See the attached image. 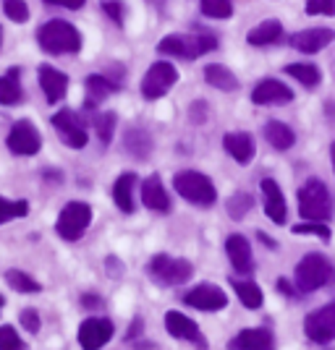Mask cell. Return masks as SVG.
<instances>
[{
    "instance_id": "cell-1",
    "label": "cell",
    "mask_w": 335,
    "mask_h": 350,
    "mask_svg": "<svg viewBox=\"0 0 335 350\" xmlns=\"http://www.w3.org/2000/svg\"><path fill=\"white\" fill-rule=\"evenodd\" d=\"M37 42L50 55H71L82 50V34L69 21L53 18L37 29Z\"/></svg>"
},
{
    "instance_id": "cell-2",
    "label": "cell",
    "mask_w": 335,
    "mask_h": 350,
    "mask_svg": "<svg viewBox=\"0 0 335 350\" xmlns=\"http://www.w3.org/2000/svg\"><path fill=\"white\" fill-rule=\"evenodd\" d=\"M218 50V40L212 34H168L158 42L160 55H173V58L197 60Z\"/></svg>"
},
{
    "instance_id": "cell-3",
    "label": "cell",
    "mask_w": 335,
    "mask_h": 350,
    "mask_svg": "<svg viewBox=\"0 0 335 350\" xmlns=\"http://www.w3.org/2000/svg\"><path fill=\"white\" fill-rule=\"evenodd\" d=\"M299 212L309 222H327L333 217V196L320 178H309L299 189Z\"/></svg>"
},
{
    "instance_id": "cell-4",
    "label": "cell",
    "mask_w": 335,
    "mask_h": 350,
    "mask_svg": "<svg viewBox=\"0 0 335 350\" xmlns=\"http://www.w3.org/2000/svg\"><path fill=\"white\" fill-rule=\"evenodd\" d=\"M293 278H296V291L299 293H314L325 285H333L335 267L322 254H306L304 259L296 264Z\"/></svg>"
},
{
    "instance_id": "cell-5",
    "label": "cell",
    "mask_w": 335,
    "mask_h": 350,
    "mask_svg": "<svg viewBox=\"0 0 335 350\" xmlns=\"http://www.w3.org/2000/svg\"><path fill=\"white\" fill-rule=\"evenodd\" d=\"M173 189H175V193H178L181 199H186L189 204L212 206L215 202H218L215 183H212L207 175L197 173V170H184V173H175Z\"/></svg>"
},
{
    "instance_id": "cell-6",
    "label": "cell",
    "mask_w": 335,
    "mask_h": 350,
    "mask_svg": "<svg viewBox=\"0 0 335 350\" xmlns=\"http://www.w3.org/2000/svg\"><path fill=\"white\" fill-rule=\"evenodd\" d=\"M89 222H92V206L87 202H69L60 209L55 230L63 241H79L87 233Z\"/></svg>"
},
{
    "instance_id": "cell-7",
    "label": "cell",
    "mask_w": 335,
    "mask_h": 350,
    "mask_svg": "<svg viewBox=\"0 0 335 350\" xmlns=\"http://www.w3.org/2000/svg\"><path fill=\"white\" fill-rule=\"evenodd\" d=\"M149 278L160 285H184L186 280H191L194 267L186 259H173L168 254H158L149 259Z\"/></svg>"
},
{
    "instance_id": "cell-8",
    "label": "cell",
    "mask_w": 335,
    "mask_h": 350,
    "mask_svg": "<svg viewBox=\"0 0 335 350\" xmlns=\"http://www.w3.org/2000/svg\"><path fill=\"white\" fill-rule=\"evenodd\" d=\"M175 81H178V68L173 63L158 60L149 66V71L142 79V94H145V100H160L173 89Z\"/></svg>"
},
{
    "instance_id": "cell-9",
    "label": "cell",
    "mask_w": 335,
    "mask_h": 350,
    "mask_svg": "<svg viewBox=\"0 0 335 350\" xmlns=\"http://www.w3.org/2000/svg\"><path fill=\"white\" fill-rule=\"evenodd\" d=\"M304 335L317 342V345H325V342H333L335 340V301L327 304V306L314 308L309 317L304 319Z\"/></svg>"
},
{
    "instance_id": "cell-10",
    "label": "cell",
    "mask_w": 335,
    "mask_h": 350,
    "mask_svg": "<svg viewBox=\"0 0 335 350\" xmlns=\"http://www.w3.org/2000/svg\"><path fill=\"white\" fill-rule=\"evenodd\" d=\"M5 146H8L14 154H18V157H32V154L40 152L42 136L34 129L32 120H16L14 126H11L8 139H5Z\"/></svg>"
},
{
    "instance_id": "cell-11",
    "label": "cell",
    "mask_w": 335,
    "mask_h": 350,
    "mask_svg": "<svg viewBox=\"0 0 335 350\" xmlns=\"http://www.w3.org/2000/svg\"><path fill=\"white\" fill-rule=\"evenodd\" d=\"M53 129L58 131V136L71 146V149H84L89 142V133L87 129L82 126L79 116L73 110H60L53 116Z\"/></svg>"
},
{
    "instance_id": "cell-12",
    "label": "cell",
    "mask_w": 335,
    "mask_h": 350,
    "mask_svg": "<svg viewBox=\"0 0 335 350\" xmlns=\"http://www.w3.org/2000/svg\"><path fill=\"white\" fill-rule=\"evenodd\" d=\"M113 340V321L92 317L84 319L79 327V345L82 350H100L102 345H108Z\"/></svg>"
},
{
    "instance_id": "cell-13",
    "label": "cell",
    "mask_w": 335,
    "mask_h": 350,
    "mask_svg": "<svg viewBox=\"0 0 335 350\" xmlns=\"http://www.w3.org/2000/svg\"><path fill=\"white\" fill-rule=\"evenodd\" d=\"M184 304L191 308H199V311H220L228 304V295L220 291L218 285L202 282V285L191 288L189 293H184Z\"/></svg>"
},
{
    "instance_id": "cell-14",
    "label": "cell",
    "mask_w": 335,
    "mask_h": 350,
    "mask_svg": "<svg viewBox=\"0 0 335 350\" xmlns=\"http://www.w3.org/2000/svg\"><path fill=\"white\" fill-rule=\"evenodd\" d=\"M165 329L168 335H173L175 340H186L197 348H207V340L202 337L197 321H191L186 314H178V311H168L165 314Z\"/></svg>"
},
{
    "instance_id": "cell-15",
    "label": "cell",
    "mask_w": 335,
    "mask_h": 350,
    "mask_svg": "<svg viewBox=\"0 0 335 350\" xmlns=\"http://www.w3.org/2000/svg\"><path fill=\"white\" fill-rule=\"evenodd\" d=\"M293 100L291 87H286L277 79H262L251 89V103L254 105H286Z\"/></svg>"
},
{
    "instance_id": "cell-16",
    "label": "cell",
    "mask_w": 335,
    "mask_h": 350,
    "mask_svg": "<svg viewBox=\"0 0 335 350\" xmlns=\"http://www.w3.org/2000/svg\"><path fill=\"white\" fill-rule=\"evenodd\" d=\"M335 40V31L327 29V27H314V29H304V31H296L291 37V47L293 50H299V53H306V55H312V53H320L325 50L327 44Z\"/></svg>"
},
{
    "instance_id": "cell-17",
    "label": "cell",
    "mask_w": 335,
    "mask_h": 350,
    "mask_svg": "<svg viewBox=\"0 0 335 350\" xmlns=\"http://www.w3.org/2000/svg\"><path fill=\"white\" fill-rule=\"evenodd\" d=\"M228 350H275V337L262 327L241 329L238 335L228 340Z\"/></svg>"
},
{
    "instance_id": "cell-18",
    "label": "cell",
    "mask_w": 335,
    "mask_h": 350,
    "mask_svg": "<svg viewBox=\"0 0 335 350\" xmlns=\"http://www.w3.org/2000/svg\"><path fill=\"white\" fill-rule=\"evenodd\" d=\"M40 87L45 92V100L50 105L60 103L69 92V76L53 66H40Z\"/></svg>"
},
{
    "instance_id": "cell-19",
    "label": "cell",
    "mask_w": 335,
    "mask_h": 350,
    "mask_svg": "<svg viewBox=\"0 0 335 350\" xmlns=\"http://www.w3.org/2000/svg\"><path fill=\"white\" fill-rule=\"evenodd\" d=\"M225 254H228V259L234 264L236 272H241V275H249L251 269H254V256H251V246H249V241L244 235H228V241H225Z\"/></svg>"
},
{
    "instance_id": "cell-20",
    "label": "cell",
    "mask_w": 335,
    "mask_h": 350,
    "mask_svg": "<svg viewBox=\"0 0 335 350\" xmlns=\"http://www.w3.org/2000/svg\"><path fill=\"white\" fill-rule=\"evenodd\" d=\"M142 202L152 212H160V215L171 212V196H168V191L162 189L160 175H149L142 183Z\"/></svg>"
},
{
    "instance_id": "cell-21",
    "label": "cell",
    "mask_w": 335,
    "mask_h": 350,
    "mask_svg": "<svg viewBox=\"0 0 335 350\" xmlns=\"http://www.w3.org/2000/svg\"><path fill=\"white\" fill-rule=\"evenodd\" d=\"M262 196H264V215L273 219L275 225H283L286 222V199H283V191L277 186L273 178H264L262 180Z\"/></svg>"
},
{
    "instance_id": "cell-22",
    "label": "cell",
    "mask_w": 335,
    "mask_h": 350,
    "mask_svg": "<svg viewBox=\"0 0 335 350\" xmlns=\"http://www.w3.org/2000/svg\"><path fill=\"white\" fill-rule=\"evenodd\" d=\"M223 146H225V152L234 157L238 165H247V162L254 160V152H257V146H254V136L247 131H234V133H225V139H223Z\"/></svg>"
},
{
    "instance_id": "cell-23",
    "label": "cell",
    "mask_w": 335,
    "mask_h": 350,
    "mask_svg": "<svg viewBox=\"0 0 335 350\" xmlns=\"http://www.w3.org/2000/svg\"><path fill=\"white\" fill-rule=\"evenodd\" d=\"M84 89H87V103H84V107L92 110V107H97L102 100H108L118 89V84L113 79L102 76V73H89L87 81H84Z\"/></svg>"
},
{
    "instance_id": "cell-24",
    "label": "cell",
    "mask_w": 335,
    "mask_h": 350,
    "mask_svg": "<svg viewBox=\"0 0 335 350\" xmlns=\"http://www.w3.org/2000/svg\"><path fill=\"white\" fill-rule=\"evenodd\" d=\"M280 40H283V24L277 18H267L247 34V42L251 47H267V44H277Z\"/></svg>"
},
{
    "instance_id": "cell-25",
    "label": "cell",
    "mask_w": 335,
    "mask_h": 350,
    "mask_svg": "<svg viewBox=\"0 0 335 350\" xmlns=\"http://www.w3.org/2000/svg\"><path fill=\"white\" fill-rule=\"evenodd\" d=\"M134 189H136V175L134 173H123L113 183V202L123 215L134 212Z\"/></svg>"
},
{
    "instance_id": "cell-26",
    "label": "cell",
    "mask_w": 335,
    "mask_h": 350,
    "mask_svg": "<svg viewBox=\"0 0 335 350\" xmlns=\"http://www.w3.org/2000/svg\"><path fill=\"white\" fill-rule=\"evenodd\" d=\"M264 139H267V144L277 149V152H286V149H291L296 144V133H293L291 126H286V123H280V120H270L267 126H264Z\"/></svg>"
},
{
    "instance_id": "cell-27",
    "label": "cell",
    "mask_w": 335,
    "mask_h": 350,
    "mask_svg": "<svg viewBox=\"0 0 335 350\" xmlns=\"http://www.w3.org/2000/svg\"><path fill=\"white\" fill-rule=\"evenodd\" d=\"M24 100V89H21V71L11 68L0 76V105H16Z\"/></svg>"
},
{
    "instance_id": "cell-28",
    "label": "cell",
    "mask_w": 335,
    "mask_h": 350,
    "mask_svg": "<svg viewBox=\"0 0 335 350\" xmlns=\"http://www.w3.org/2000/svg\"><path fill=\"white\" fill-rule=\"evenodd\" d=\"M204 81H207L210 87L220 89V92H236V89H238V79H236L225 66H220V63L204 68Z\"/></svg>"
},
{
    "instance_id": "cell-29",
    "label": "cell",
    "mask_w": 335,
    "mask_h": 350,
    "mask_svg": "<svg viewBox=\"0 0 335 350\" xmlns=\"http://www.w3.org/2000/svg\"><path fill=\"white\" fill-rule=\"evenodd\" d=\"M231 285H234L238 301H241L247 308H260V306H262L264 295H262V291H260V285H254V282H249V280H238V278L231 280Z\"/></svg>"
},
{
    "instance_id": "cell-30",
    "label": "cell",
    "mask_w": 335,
    "mask_h": 350,
    "mask_svg": "<svg viewBox=\"0 0 335 350\" xmlns=\"http://www.w3.org/2000/svg\"><path fill=\"white\" fill-rule=\"evenodd\" d=\"M126 152L136 157V160H145L149 157V152H152V139H149V133L145 129H132V131L126 133Z\"/></svg>"
},
{
    "instance_id": "cell-31",
    "label": "cell",
    "mask_w": 335,
    "mask_h": 350,
    "mask_svg": "<svg viewBox=\"0 0 335 350\" xmlns=\"http://www.w3.org/2000/svg\"><path fill=\"white\" fill-rule=\"evenodd\" d=\"M286 73L293 76L299 84H304L306 89H314L322 81V73L314 63H293V66L286 68Z\"/></svg>"
},
{
    "instance_id": "cell-32",
    "label": "cell",
    "mask_w": 335,
    "mask_h": 350,
    "mask_svg": "<svg viewBox=\"0 0 335 350\" xmlns=\"http://www.w3.org/2000/svg\"><path fill=\"white\" fill-rule=\"evenodd\" d=\"M5 282H8L16 293H40L42 291V285L32 278V275H27L24 269H8Z\"/></svg>"
},
{
    "instance_id": "cell-33",
    "label": "cell",
    "mask_w": 335,
    "mask_h": 350,
    "mask_svg": "<svg viewBox=\"0 0 335 350\" xmlns=\"http://www.w3.org/2000/svg\"><path fill=\"white\" fill-rule=\"evenodd\" d=\"M27 215H29V204L24 199L8 202V199L0 196V225H5V222H11L16 217H27Z\"/></svg>"
},
{
    "instance_id": "cell-34",
    "label": "cell",
    "mask_w": 335,
    "mask_h": 350,
    "mask_svg": "<svg viewBox=\"0 0 335 350\" xmlns=\"http://www.w3.org/2000/svg\"><path fill=\"white\" fill-rule=\"evenodd\" d=\"M202 14L210 18H231L234 16V0H199Z\"/></svg>"
},
{
    "instance_id": "cell-35",
    "label": "cell",
    "mask_w": 335,
    "mask_h": 350,
    "mask_svg": "<svg viewBox=\"0 0 335 350\" xmlns=\"http://www.w3.org/2000/svg\"><path fill=\"white\" fill-rule=\"evenodd\" d=\"M251 196L249 193H234L231 199H228V204H225V209H228V217L231 219H244L249 215V209H251Z\"/></svg>"
},
{
    "instance_id": "cell-36",
    "label": "cell",
    "mask_w": 335,
    "mask_h": 350,
    "mask_svg": "<svg viewBox=\"0 0 335 350\" xmlns=\"http://www.w3.org/2000/svg\"><path fill=\"white\" fill-rule=\"evenodd\" d=\"M116 113H100V116H95V131L100 136L102 144H110V139H113V131H116Z\"/></svg>"
},
{
    "instance_id": "cell-37",
    "label": "cell",
    "mask_w": 335,
    "mask_h": 350,
    "mask_svg": "<svg viewBox=\"0 0 335 350\" xmlns=\"http://www.w3.org/2000/svg\"><path fill=\"white\" fill-rule=\"evenodd\" d=\"M293 235H317L320 241H330V228H327V222H299V225H293Z\"/></svg>"
},
{
    "instance_id": "cell-38",
    "label": "cell",
    "mask_w": 335,
    "mask_h": 350,
    "mask_svg": "<svg viewBox=\"0 0 335 350\" xmlns=\"http://www.w3.org/2000/svg\"><path fill=\"white\" fill-rule=\"evenodd\" d=\"M3 14L16 24H24L29 18V5L24 0H3Z\"/></svg>"
},
{
    "instance_id": "cell-39",
    "label": "cell",
    "mask_w": 335,
    "mask_h": 350,
    "mask_svg": "<svg viewBox=\"0 0 335 350\" xmlns=\"http://www.w3.org/2000/svg\"><path fill=\"white\" fill-rule=\"evenodd\" d=\"M0 350H24V342H21V337L16 335V329L11 324L0 327Z\"/></svg>"
},
{
    "instance_id": "cell-40",
    "label": "cell",
    "mask_w": 335,
    "mask_h": 350,
    "mask_svg": "<svg viewBox=\"0 0 335 350\" xmlns=\"http://www.w3.org/2000/svg\"><path fill=\"white\" fill-rule=\"evenodd\" d=\"M309 16H335V0H306Z\"/></svg>"
},
{
    "instance_id": "cell-41",
    "label": "cell",
    "mask_w": 335,
    "mask_h": 350,
    "mask_svg": "<svg viewBox=\"0 0 335 350\" xmlns=\"http://www.w3.org/2000/svg\"><path fill=\"white\" fill-rule=\"evenodd\" d=\"M102 11L110 16V21H113L116 27H123L126 11H123V3H121V0H102Z\"/></svg>"
},
{
    "instance_id": "cell-42",
    "label": "cell",
    "mask_w": 335,
    "mask_h": 350,
    "mask_svg": "<svg viewBox=\"0 0 335 350\" xmlns=\"http://www.w3.org/2000/svg\"><path fill=\"white\" fill-rule=\"evenodd\" d=\"M21 327H24L29 335H37V332H40V327H42L40 314H37L34 308H24V311H21Z\"/></svg>"
},
{
    "instance_id": "cell-43",
    "label": "cell",
    "mask_w": 335,
    "mask_h": 350,
    "mask_svg": "<svg viewBox=\"0 0 335 350\" xmlns=\"http://www.w3.org/2000/svg\"><path fill=\"white\" fill-rule=\"evenodd\" d=\"M47 5H60V8H69V11H79L84 5V0H45Z\"/></svg>"
},
{
    "instance_id": "cell-44",
    "label": "cell",
    "mask_w": 335,
    "mask_h": 350,
    "mask_svg": "<svg viewBox=\"0 0 335 350\" xmlns=\"http://www.w3.org/2000/svg\"><path fill=\"white\" fill-rule=\"evenodd\" d=\"M142 329H145V321H142V319H134V321H132V327H129V335H126V340L132 342L134 337L142 335Z\"/></svg>"
},
{
    "instance_id": "cell-45",
    "label": "cell",
    "mask_w": 335,
    "mask_h": 350,
    "mask_svg": "<svg viewBox=\"0 0 335 350\" xmlns=\"http://www.w3.org/2000/svg\"><path fill=\"white\" fill-rule=\"evenodd\" d=\"M108 267H110V272H108V275H110V278H121V275H123V272H121V269H123V267H121V262H116V259H113V256H110V259H108Z\"/></svg>"
},
{
    "instance_id": "cell-46",
    "label": "cell",
    "mask_w": 335,
    "mask_h": 350,
    "mask_svg": "<svg viewBox=\"0 0 335 350\" xmlns=\"http://www.w3.org/2000/svg\"><path fill=\"white\" fill-rule=\"evenodd\" d=\"M277 291L283 293V295H293V288H291V282H288V280H277Z\"/></svg>"
},
{
    "instance_id": "cell-47",
    "label": "cell",
    "mask_w": 335,
    "mask_h": 350,
    "mask_svg": "<svg viewBox=\"0 0 335 350\" xmlns=\"http://www.w3.org/2000/svg\"><path fill=\"white\" fill-rule=\"evenodd\" d=\"M82 304L87 308H97L100 306V298H97V295H82Z\"/></svg>"
},
{
    "instance_id": "cell-48",
    "label": "cell",
    "mask_w": 335,
    "mask_h": 350,
    "mask_svg": "<svg viewBox=\"0 0 335 350\" xmlns=\"http://www.w3.org/2000/svg\"><path fill=\"white\" fill-rule=\"evenodd\" d=\"M330 157H333V170H335V142H333V146H330Z\"/></svg>"
},
{
    "instance_id": "cell-49",
    "label": "cell",
    "mask_w": 335,
    "mask_h": 350,
    "mask_svg": "<svg viewBox=\"0 0 335 350\" xmlns=\"http://www.w3.org/2000/svg\"><path fill=\"white\" fill-rule=\"evenodd\" d=\"M3 304H5V301H3V295H0V311H3Z\"/></svg>"
},
{
    "instance_id": "cell-50",
    "label": "cell",
    "mask_w": 335,
    "mask_h": 350,
    "mask_svg": "<svg viewBox=\"0 0 335 350\" xmlns=\"http://www.w3.org/2000/svg\"><path fill=\"white\" fill-rule=\"evenodd\" d=\"M0 42H3V29H0Z\"/></svg>"
}]
</instances>
